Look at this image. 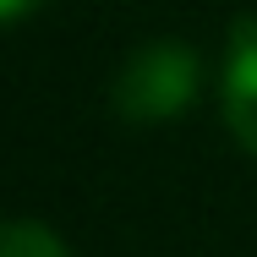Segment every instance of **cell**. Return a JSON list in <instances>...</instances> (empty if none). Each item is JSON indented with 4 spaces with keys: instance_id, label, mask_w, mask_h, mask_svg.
Masks as SVG:
<instances>
[{
    "instance_id": "1",
    "label": "cell",
    "mask_w": 257,
    "mask_h": 257,
    "mask_svg": "<svg viewBox=\"0 0 257 257\" xmlns=\"http://www.w3.org/2000/svg\"><path fill=\"white\" fill-rule=\"evenodd\" d=\"M197 93V55L175 39H154L126 60L120 71V109L132 120H164L186 109Z\"/></svg>"
},
{
    "instance_id": "2",
    "label": "cell",
    "mask_w": 257,
    "mask_h": 257,
    "mask_svg": "<svg viewBox=\"0 0 257 257\" xmlns=\"http://www.w3.org/2000/svg\"><path fill=\"white\" fill-rule=\"evenodd\" d=\"M224 120L257 154V22H235L230 60H224Z\"/></svg>"
},
{
    "instance_id": "3",
    "label": "cell",
    "mask_w": 257,
    "mask_h": 257,
    "mask_svg": "<svg viewBox=\"0 0 257 257\" xmlns=\"http://www.w3.org/2000/svg\"><path fill=\"white\" fill-rule=\"evenodd\" d=\"M0 257H71V252L60 246L55 230L33 224V219H11V224H6V246H0Z\"/></svg>"
},
{
    "instance_id": "4",
    "label": "cell",
    "mask_w": 257,
    "mask_h": 257,
    "mask_svg": "<svg viewBox=\"0 0 257 257\" xmlns=\"http://www.w3.org/2000/svg\"><path fill=\"white\" fill-rule=\"evenodd\" d=\"M0 11H6V22H22L33 11V0H0Z\"/></svg>"
}]
</instances>
